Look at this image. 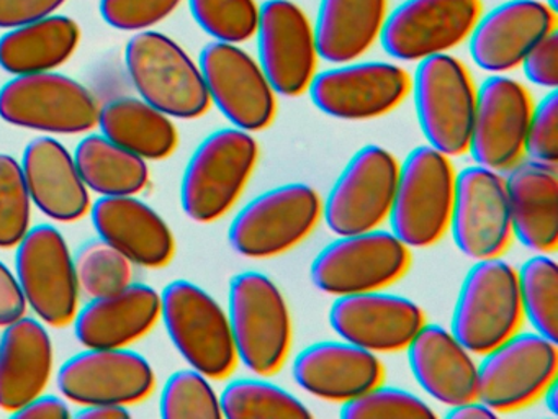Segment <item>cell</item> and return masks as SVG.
<instances>
[{
    "label": "cell",
    "mask_w": 558,
    "mask_h": 419,
    "mask_svg": "<svg viewBox=\"0 0 558 419\" xmlns=\"http://www.w3.org/2000/svg\"><path fill=\"white\" fill-rule=\"evenodd\" d=\"M259 160L250 131L220 128L201 141L181 180V206L192 222L210 225L223 218L246 189Z\"/></svg>",
    "instance_id": "obj_1"
},
{
    "label": "cell",
    "mask_w": 558,
    "mask_h": 419,
    "mask_svg": "<svg viewBox=\"0 0 558 419\" xmlns=\"http://www.w3.org/2000/svg\"><path fill=\"white\" fill-rule=\"evenodd\" d=\"M227 313L238 362L260 376L279 372L292 347V316L276 282L259 271L234 275Z\"/></svg>",
    "instance_id": "obj_2"
},
{
    "label": "cell",
    "mask_w": 558,
    "mask_h": 419,
    "mask_svg": "<svg viewBox=\"0 0 558 419\" xmlns=\"http://www.w3.org/2000/svg\"><path fill=\"white\" fill-rule=\"evenodd\" d=\"M456 173L450 157L429 144L414 147L400 164L388 223L408 248H430L449 231Z\"/></svg>",
    "instance_id": "obj_3"
},
{
    "label": "cell",
    "mask_w": 558,
    "mask_h": 419,
    "mask_svg": "<svg viewBox=\"0 0 558 419\" xmlns=\"http://www.w3.org/2000/svg\"><path fill=\"white\" fill-rule=\"evenodd\" d=\"M125 64L140 98L179 120H197L211 101L197 62L165 33L138 32L125 48Z\"/></svg>",
    "instance_id": "obj_4"
},
{
    "label": "cell",
    "mask_w": 558,
    "mask_h": 419,
    "mask_svg": "<svg viewBox=\"0 0 558 419\" xmlns=\"http://www.w3.org/2000/svg\"><path fill=\"white\" fill-rule=\"evenodd\" d=\"M161 320L182 359L210 380H225L238 366L227 310L204 287L179 278L161 291Z\"/></svg>",
    "instance_id": "obj_5"
},
{
    "label": "cell",
    "mask_w": 558,
    "mask_h": 419,
    "mask_svg": "<svg viewBox=\"0 0 558 419\" xmlns=\"http://www.w3.org/2000/svg\"><path fill=\"white\" fill-rule=\"evenodd\" d=\"M522 320L515 268L501 258L475 261L457 294L450 333L473 356H483L518 333Z\"/></svg>",
    "instance_id": "obj_6"
},
{
    "label": "cell",
    "mask_w": 558,
    "mask_h": 419,
    "mask_svg": "<svg viewBox=\"0 0 558 419\" xmlns=\"http://www.w3.org/2000/svg\"><path fill=\"white\" fill-rule=\"evenodd\" d=\"M322 196L308 183L272 187L236 213L228 228V241L243 258L286 254L312 235L322 219Z\"/></svg>",
    "instance_id": "obj_7"
},
{
    "label": "cell",
    "mask_w": 558,
    "mask_h": 419,
    "mask_svg": "<svg viewBox=\"0 0 558 419\" xmlns=\"http://www.w3.org/2000/svg\"><path fill=\"white\" fill-rule=\"evenodd\" d=\"M411 92L426 143L449 157L465 154L476 105L466 65L449 52L423 59L411 77Z\"/></svg>",
    "instance_id": "obj_8"
},
{
    "label": "cell",
    "mask_w": 558,
    "mask_h": 419,
    "mask_svg": "<svg viewBox=\"0 0 558 419\" xmlns=\"http://www.w3.org/2000/svg\"><path fill=\"white\" fill-rule=\"evenodd\" d=\"M411 249L387 229L338 235L310 265V278L332 297L384 290L404 277Z\"/></svg>",
    "instance_id": "obj_9"
},
{
    "label": "cell",
    "mask_w": 558,
    "mask_h": 419,
    "mask_svg": "<svg viewBox=\"0 0 558 419\" xmlns=\"http://www.w3.org/2000/svg\"><path fill=\"white\" fill-rule=\"evenodd\" d=\"M99 113L93 92L57 71L14 75L0 87V118L5 123L50 136L89 133Z\"/></svg>",
    "instance_id": "obj_10"
},
{
    "label": "cell",
    "mask_w": 558,
    "mask_h": 419,
    "mask_svg": "<svg viewBox=\"0 0 558 419\" xmlns=\"http://www.w3.org/2000/svg\"><path fill=\"white\" fill-rule=\"evenodd\" d=\"M557 372V340L537 331H518L483 354L476 398L498 415L518 411L541 399Z\"/></svg>",
    "instance_id": "obj_11"
},
{
    "label": "cell",
    "mask_w": 558,
    "mask_h": 419,
    "mask_svg": "<svg viewBox=\"0 0 558 419\" xmlns=\"http://www.w3.org/2000/svg\"><path fill=\"white\" fill-rule=\"evenodd\" d=\"M15 275L28 308L47 326H70L80 310V285L73 252L53 225L28 229L15 246Z\"/></svg>",
    "instance_id": "obj_12"
},
{
    "label": "cell",
    "mask_w": 558,
    "mask_h": 419,
    "mask_svg": "<svg viewBox=\"0 0 558 419\" xmlns=\"http://www.w3.org/2000/svg\"><path fill=\"white\" fill-rule=\"evenodd\" d=\"M400 163L380 144L352 154L322 205V218L338 235L380 228L390 215Z\"/></svg>",
    "instance_id": "obj_13"
},
{
    "label": "cell",
    "mask_w": 558,
    "mask_h": 419,
    "mask_svg": "<svg viewBox=\"0 0 558 419\" xmlns=\"http://www.w3.org/2000/svg\"><path fill=\"white\" fill-rule=\"evenodd\" d=\"M211 105L240 130L259 133L276 120L277 94L259 61L240 45L211 41L198 61Z\"/></svg>",
    "instance_id": "obj_14"
},
{
    "label": "cell",
    "mask_w": 558,
    "mask_h": 419,
    "mask_svg": "<svg viewBox=\"0 0 558 419\" xmlns=\"http://www.w3.org/2000/svg\"><path fill=\"white\" fill-rule=\"evenodd\" d=\"M306 92L328 117L374 120L403 104L411 92V75L395 62L351 61L316 72Z\"/></svg>",
    "instance_id": "obj_15"
},
{
    "label": "cell",
    "mask_w": 558,
    "mask_h": 419,
    "mask_svg": "<svg viewBox=\"0 0 558 419\" xmlns=\"http://www.w3.org/2000/svg\"><path fill=\"white\" fill-rule=\"evenodd\" d=\"M482 13V0H404L388 12L378 41L390 58L420 62L466 41Z\"/></svg>",
    "instance_id": "obj_16"
},
{
    "label": "cell",
    "mask_w": 558,
    "mask_h": 419,
    "mask_svg": "<svg viewBox=\"0 0 558 419\" xmlns=\"http://www.w3.org/2000/svg\"><path fill=\"white\" fill-rule=\"evenodd\" d=\"M449 231L457 249L472 261L501 258L512 241L501 172L473 163L456 173Z\"/></svg>",
    "instance_id": "obj_17"
},
{
    "label": "cell",
    "mask_w": 558,
    "mask_h": 419,
    "mask_svg": "<svg viewBox=\"0 0 558 419\" xmlns=\"http://www.w3.org/2000/svg\"><path fill=\"white\" fill-rule=\"evenodd\" d=\"M57 385L61 395L77 406H133L156 388V373L142 354L123 349H89L74 354L60 367Z\"/></svg>",
    "instance_id": "obj_18"
},
{
    "label": "cell",
    "mask_w": 558,
    "mask_h": 419,
    "mask_svg": "<svg viewBox=\"0 0 558 419\" xmlns=\"http://www.w3.org/2000/svg\"><path fill=\"white\" fill-rule=\"evenodd\" d=\"M257 61L277 95L306 94L318 65L315 28L292 0H266L256 29Z\"/></svg>",
    "instance_id": "obj_19"
},
{
    "label": "cell",
    "mask_w": 558,
    "mask_h": 419,
    "mask_svg": "<svg viewBox=\"0 0 558 419\" xmlns=\"http://www.w3.org/2000/svg\"><path fill=\"white\" fill-rule=\"evenodd\" d=\"M534 100L522 82L492 74L476 88L469 151L473 163L488 169H511L524 157L525 134Z\"/></svg>",
    "instance_id": "obj_20"
},
{
    "label": "cell",
    "mask_w": 558,
    "mask_h": 419,
    "mask_svg": "<svg viewBox=\"0 0 558 419\" xmlns=\"http://www.w3.org/2000/svg\"><path fill=\"white\" fill-rule=\"evenodd\" d=\"M328 321L341 339L374 354H395L407 349L426 314L416 301L384 288L336 297Z\"/></svg>",
    "instance_id": "obj_21"
},
{
    "label": "cell",
    "mask_w": 558,
    "mask_h": 419,
    "mask_svg": "<svg viewBox=\"0 0 558 419\" xmlns=\"http://www.w3.org/2000/svg\"><path fill=\"white\" fill-rule=\"evenodd\" d=\"M554 29L557 12L544 0H508L480 15L469 36L470 56L483 71L506 74Z\"/></svg>",
    "instance_id": "obj_22"
},
{
    "label": "cell",
    "mask_w": 558,
    "mask_h": 419,
    "mask_svg": "<svg viewBox=\"0 0 558 419\" xmlns=\"http://www.w3.org/2000/svg\"><path fill=\"white\" fill-rule=\"evenodd\" d=\"M296 385L325 402L345 403L381 383L377 354L349 340H318L303 347L292 363Z\"/></svg>",
    "instance_id": "obj_23"
},
{
    "label": "cell",
    "mask_w": 558,
    "mask_h": 419,
    "mask_svg": "<svg viewBox=\"0 0 558 419\" xmlns=\"http://www.w3.org/2000/svg\"><path fill=\"white\" fill-rule=\"evenodd\" d=\"M99 238L119 249L135 265L162 268L175 255L171 226L136 195L99 196L90 206Z\"/></svg>",
    "instance_id": "obj_24"
},
{
    "label": "cell",
    "mask_w": 558,
    "mask_h": 419,
    "mask_svg": "<svg viewBox=\"0 0 558 419\" xmlns=\"http://www.w3.org/2000/svg\"><path fill=\"white\" fill-rule=\"evenodd\" d=\"M22 172L34 206L58 223L89 215L93 200L73 153L53 136L32 140L22 154Z\"/></svg>",
    "instance_id": "obj_25"
},
{
    "label": "cell",
    "mask_w": 558,
    "mask_h": 419,
    "mask_svg": "<svg viewBox=\"0 0 558 419\" xmlns=\"http://www.w3.org/2000/svg\"><path fill=\"white\" fill-rule=\"evenodd\" d=\"M161 320V294L130 284L109 297L90 298L74 318V334L89 349H123L138 343Z\"/></svg>",
    "instance_id": "obj_26"
},
{
    "label": "cell",
    "mask_w": 558,
    "mask_h": 419,
    "mask_svg": "<svg viewBox=\"0 0 558 419\" xmlns=\"http://www.w3.org/2000/svg\"><path fill=\"white\" fill-rule=\"evenodd\" d=\"M404 350L411 375L430 398L447 408L476 398L478 363L450 330L426 321Z\"/></svg>",
    "instance_id": "obj_27"
},
{
    "label": "cell",
    "mask_w": 558,
    "mask_h": 419,
    "mask_svg": "<svg viewBox=\"0 0 558 419\" xmlns=\"http://www.w3.org/2000/svg\"><path fill=\"white\" fill-rule=\"evenodd\" d=\"M54 369L47 324L25 314L0 336V409L14 415L45 393Z\"/></svg>",
    "instance_id": "obj_28"
},
{
    "label": "cell",
    "mask_w": 558,
    "mask_h": 419,
    "mask_svg": "<svg viewBox=\"0 0 558 419\" xmlns=\"http://www.w3.org/2000/svg\"><path fill=\"white\" fill-rule=\"evenodd\" d=\"M512 238L524 248L554 254L558 246L557 167L521 159L505 177Z\"/></svg>",
    "instance_id": "obj_29"
},
{
    "label": "cell",
    "mask_w": 558,
    "mask_h": 419,
    "mask_svg": "<svg viewBox=\"0 0 558 419\" xmlns=\"http://www.w3.org/2000/svg\"><path fill=\"white\" fill-rule=\"evenodd\" d=\"M388 0H319L315 28L318 56L329 64L357 61L380 39Z\"/></svg>",
    "instance_id": "obj_30"
},
{
    "label": "cell",
    "mask_w": 558,
    "mask_h": 419,
    "mask_svg": "<svg viewBox=\"0 0 558 419\" xmlns=\"http://www.w3.org/2000/svg\"><path fill=\"white\" fill-rule=\"evenodd\" d=\"M81 36L76 20L54 13L15 26L0 38V68L12 75L57 71L73 58Z\"/></svg>",
    "instance_id": "obj_31"
},
{
    "label": "cell",
    "mask_w": 558,
    "mask_h": 419,
    "mask_svg": "<svg viewBox=\"0 0 558 419\" xmlns=\"http://www.w3.org/2000/svg\"><path fill=\"white\" fill-rule=\"evenodd\" d=\"M100 133L130 153L148 160H166L179 146L171 117L143 98L123 97L100 107Z\"/></svg>",
    "instance_id": "obj_32"
},
{
    "label": "cell",
    "mask_w": 558,
    "mask_h": 419,
    "mask_svg": "<svg viewBox=\"0 0 558 419\" xmlns=\"http://www.w3.org/2000/svg\"><path fill=\"white\" fill-rule=\"evenodd\" d=\"M73 156L87 189L100 196L138 195L148 187V163L102 133H87Z\"/></svg>",
    "instance_id": "obj_33"
},
{
    "label": "cell",
    "mask_w": 558,
    "mask_h": 419,
    "mask_svg": "<svg viewBox=\"0 0 558 419\" xmlns=\"http://www.w3.org/2000/svg\"><path fill=\"white\" fill-rule=\"evenodd\" d=\"M220 408L227 419L312 418L302 399L260 375L230 380L221 390Z\"/></svg>",
    "instance_id": "obj_34"
},
{
    "label": "cell",
    "mask_w": 558,
    "mask_h": 419,
    "mask_svg": "<svg viewBox=\"0 0 558 419\" xmlns=\"http://www.w3.org/2000/svg\"><path fill=\"white\" fill-rule=\"evenodd\" d=\"M518 272L522 314L534 331L557 340L558 333V267L555 259L535 252L522 262Z\"/></svg>",
    "instance_id": "obj_35"
},
{
    "label": "cell",
    "mask_w": 558,
    "mask_h": 419,
    "mask_svg": "<svg viewBox=\"0 0 558 419\" xmlns=\"http://www.w3.org/2000/svg\"><path fill=\"white\" fill-rule=\"evenodd\" d=\"M81 294L109 297L133 284L135 264L102 238L89 239L73 254Z\"/></svg>",
    "instance_id": "obj_36"
},
{
    "label": "cell",
    "mask_w": 558,
    "mask_h": 419,
    "mask_svg": "<svg viewBox=\"0 0 558 419\" xmlns=\"http://www.w3.org/2000/svg\"><path fill=\"white\" fill-rule=\"evenodd\" d=\"M165 419H221L220 395L210 379L195 369H182L166 380L159 399Z\"/></svg>",
    "instance_id": "obj_37"
},
{
    "label": "cell",
    "mask_w": 558,
    "mask_h": 419,
    "mask_svg": "<svg viewBox=\"0 0 558 419\" xmlns=\"http://www.w3.org/2000/svg\"><path fill=\"white\" fill-rule=\"evenodd\" d=\"M197 25L215 41H250L256 35L260 5L256 0H189Z\"/></svg>",
    "instance_id": "obj_38"
},
{
    "label": "cell",
    "mask_w": 558,
    "mask_h": 419,
    "mask_svg": "<svg viewBox=\"0 0 558 419\" xmlns=\"http://www.w3.org/2000/svg\"><path fill=\"white\" fill-rule=\"evenodd\" d=\"M32 202L21 160L0 153V249H15L32 228Z\"/></svg>",
    "instance_id": "obj_39"
},
{
    "label": "cell",
    "mask_w": 558,
    "mask_h": 419,
    "mask_svg": "<svg viewBox=\"0 0 558 419\" xmlns=\"http://www.w3.org/2000/svg\"><path fill=\"white\" fill-rule=\"evenodd\" d=\"M342 419H426L436 418L424 399L400 386L378 383L362 395L342 403Z\"/></svg>",
    "instance_id": "obj_40"
},
{
    "label": "cell",
    "mask_w": 558,
    "mask_h": 419,
    "mask_svg": "<svg viewBox=\"0 0 558 419\" xmlns=\"http://www.w3.org/2000/svg\"><path fill=\"white\" fill-rule=\"evenodd\" d=\"M524 156L545 166L558 164V92L548 91L532 108L525 134Z\"/></svg>",
    "instance_id": "obj_41"
},
{
    "label": "cell",
    "mask_w": 558,
    "mask_h": 419,
    "mask_svg": "<svg viewBox=\"0 0 558 419\" xmlns=\"http://www.w3.org/2000/svg\"><path fill=\"white\" fill-rule=\"evenodd\" d=\"M182 0H100V15L120 32H145L171 16Z\"/></svg>",
    "instance_id": "obj_42"
},
{
    "label": "cell",
    "mask_w": 558,
    "mask_h": 419,
    "mask_svg": "<svg viewBox=\"0 0 558 419\" xmlns=\"http://www.w3.org/2000/svg\"><path fill=\"white\" fill-rule=\"evenodd\" d=\"M527 81L537 87L554 91L558 85V29L548 33L521 62Z\"/></svg>",
    "instance_id": "obj_43"
},
{
    "label": "cell",
    "mask_w": 558,
    "mask_h": 419,
    "mask_svg": "<svg viewBox=\"0 0 558 419\" xmlns=\"http://www.w3.org/2000/svg\"><path fill=\"white\" fill-rule=\"evenodd\" d=\"M64 3L66 0H0V28L11 29L37 22L53 15Z\"/></svg>",
    "instance_id": "obj_44"
},
{
    "label": "cell",
    "mask_w": 558,
    "mask_h": 419,
    "mask_svg": "<svg viewBox=\"0 0 558 419\" xmlns=\"http://www.w3.org/2000/svg\"><path fill=\"white\" fill-rule=\"evenodd\" d=\"M28 304L17 275L0 261V327L9 326L27 314Z\"/></svg>",
    "instance_id": "obj_45"
},
{
    "label": "cell",
    "mask_w": 558,
    "mask_h": 419,
    "mask_svg": "<svg viewBox=\"0 0 558 419\" xmlns=\"http://www.w3.org/2000/svg\"><path fill=\"white\" fill-rule=\"evenodd\" d=\"M12 416L21 419H66L71 418L73 412H71L70 402L63 395L41 393Z\"/></svg>",
    "instance_id": "obj_46"
},
{
    "label": "cell",
    "mask_w": 558,
    "mask_h": 419,
    "mask_svg": "<svg viewBox=\"0 0 558 419\" xmlns=\"http://www.w3.org/2000/svg\"><path fill=\"white\" fill-rule=\"evenodd\" d=\"M496 416H498V412L493 411L489 406L480 402L478 398L449 406V411L446 412V418L449 419H493Z\"/></svg>",
    "instance_id": "obj_47"
},
{
    "label": "cell",
    "mask_w": 558,
    "mask_h": 419,
    "mask_svg": "<svg viewBox=\"0 0 558 419\" xmlns=\"http://www.w3.org/2000/svg\"><path fill=\"white\" fill-rule=\"evenodd\" d=\"M77 419H125L132 416L126 406L120 405H87L80 406L77 412H74Z\"/></svg>",
    "instance_id": "obj_48"
},
{
    "label": "cell",
    "mask_w": 558,
    "mask_h": 419,
    "mask_svg": "<svg viewBox=\"0 0 558 419\" xmlns=\"http://www.w3.org/2000/svg\"><path fill=\"white\" fill-rule=\"evenodd\" d=\"M542 398H544L545 406H547L548 412H550V415L558 416L557 380H555V382L551 383V385L548 386L547 390H545L544 395H542Z\"/></svg>",
    "instance_id": "obj_49"
},
{
    "label": "cell",
    "mask_w": 558,
    "mask_h": 419,
    "mask_svg": "<svg viewBox=\"0 0 558 419\" xmlns=\"http://www.w3.org/2000/svg\"><path fill=\"white\" fill-rule=\"evenodd\" d=\"M545 3H547L554 12H558V0H545Z\"/></svg>",
    "instance_id": "obj_50"
}]
</instances>
